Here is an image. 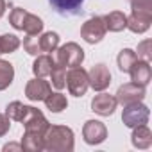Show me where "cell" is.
<instances>
[{"label":"cell","mask_w":152,"mask_h":152,"mask_svg":"<svg viewBox=\"0 0 152 152\" xmlns=\"http://www.w3.org/2000/svg\"><path fill=\"white\" fill-rule=\"evenodd\" d=\"M43 150L50 152H72L73 131L66 125H48L43 134Z\"/></svg>","instance_id":"1"},{"label":"cell","mask_w":152,"mask_h":152,"mask_svg":"<svg viewBox=\"0 0 152 152\" xmlns=\"http://www.w3.org/2000/svg\"><path fill=\"white\" fill-rule=\"evenodd\" d=\"M54 63L61 64V66H81L84 61V50L77 45V43H66L61 48H56L54 54Z\"/></svg>","instance_id":"2"},{"label":"cell","mask_w":152,"mask_h":152,"mask_svg":"<svg viewBox=\"0 0 152 152\" xmlns=\"http://www.w3.org/2000/svg\"><path fill=\"white\" fill-rule=\"evenodd\" d=\"M64 83L70 90V95L73 97H83L88 88H90V83H88V72L83 68V66H73L72 70H68L66 77H64Z\"/></svg>","instance_id":"3"},{"label":"cell","mask_w":152,"mask_h":152,"mask_svg":"<svg viewBox=\"0 0 152 152\" xmlns=\"http://www.w3.org/2000/svg\"><path fill=\"white\" fill-rule=\"evenodd\" d=\"M106 32H107V29H106L104 16H93V18H90L81 27V36L90 45H95V43L102 41V38L106 36Z\"/></svg>","instance_id":"4"},{"label":"cell","mask_w":152,"mask_h":152,"mask_svg":"<svg viewBox=\"0 0 152 152\" xmlns=\"http://www.w3.org/2000/svg\"><path fill=\"white\" fill-rule=\"evenodd\" d=\"M22 124L25 127V132H34V134H41V136L45 134V131L50 125L47 122V118L43 116V113L39 109L32 107V106H27L25 115L22 118Z\"/></svg>","instance_id":"5"},{"label":"cell","mask_w":152,"mask_h":152,"mask_svg":"<svg viewBox=\"0 0 152 152\" xmlns=\"http://www.w3.org/2000/svg\"><path fill=\"white\" fill-rule=\"evenodd\" d=\"M122 120L127 127H138L148 122V107L141 102H134L129 106H124V113H122Z\"/></svg>","instance_id":"6"},{"label":"cell","mask_w":152,"mask_h":152,"mask_svg":"<svg viewBox=\"0 0 152 152\" xmlns=\"http://www.w3.org/2000/svg\"><path fill=\"white\" fill-rule=\"evenodd\" d=\"M115 99L122 106H129V104H134V102H141L145 99V88L143 86H138L134 83L124 84V86L118 88Z\"/></svg>","instance_id":"7"},{"label":"cell","mask_w":152,"mask_h":152,"mask_svg":"<svg viewBox=\"0 0 152 152\" xmlns=\"http://www.w3.org/2000/svg\"><path fill=\"white\" fill-rule=\"evenodd\" d=\"M83 136L88 145H99L107 138V129L99 120H88L83 127Z\"/></svg>","instance_id":"8"},{"label":"cell","mask_w":152,"mask_h":152,"mask_svg":"<svg viewBox=\"0 0 152 152\" xmlns=\"http://www.w3.org/2000/svg\"><path fill=\"white\" fill-rule=\"evenodd\" d=\"M88 83L95 91H104L111 83V73L106 64H95L88 72Z\"/></svg>","instance_id":"9"},{"label":"cell","mask_w":152,"mask_h":152,"mask_svg":"<svg viewBox=\"0 0 152 152\" xmlns=\"http://www.w3.org/2000/svg\"><path fill=\"white\" fill-rule=\"evenodd\" d=\"M50 84L47 81H43V77H36L32 81L27 83L25 86V97L32 102H39V100H45L47 95L50 93Z\"/></svg>","instance_id":"10"},{"label":"cell","mask_w":152,"mask_h":152,"mask_svg":"<svg viewBox=\"0 0 152 152\" xmlns=\"http://www.w3.org/2000/svg\"><path fill=\"white\" fill-rule=\"evenodd\" d=\"M118 102L113 95L109 93H100V95H95L93 100H91V111H95L97 115L100 116H111L116 109Z\"/></svg>","instance_id":"11"},{"label":"cell","mask_w":152,"mask_h":152,"mask_svg":"<svg viewBox=\"0 0 152 152\" xmlns=\"http://www.w3.org/2000/svg\"><path fill=\"white\" fill-rule=\"evenodd\" d=\"M129 73H131L132 83L138 84V86H143V88L150 83V77H152L150 64H148V61H143V59H136L134 64L131 66Z\"/></svg>","instance_id":"12"},{"label":"cell","mask_w":152,"mask_h":152,"mask_svg":"<svg viewBox=\"0 0 152 152\" xmlns=\"http://www.w3.org/2000/svg\"><path fill=\"white\" fill-rule=\"evenodd\" d=\"M48 4L59 16H75L83 11L84 0H48Z\"/></svg>","instance_id":"13"},{"label":"cell","mask_w":152,"mask_h":152,"mask_svg":"<svg viewBox=\"0 0 152 152\" xmlns=\"http://www.w3.org/2000/svg\"><path fill=\"white\" fill-rule=\"evenodd\" d=\"M150 22H152V15H147V13H131V16H127V29L132 31V32H136V34H141V32L148 31Z\"/></svg>","instance_id":"14"},{"label":"cell","mask_w":152,"mask_h":152,"mask_svg":"<svg viewBox=\"0 0 152 152\" xmlns=\"http://www.w3.org/2000/svg\"><path fill=\"white\" fill-rule=\"evenodd\" d=\"M132 136H131V141L136 148H148L152 145V132L150 129L143 124V125H138V127H132Z\"/></svg>","instance_id":"15"},{"label":"cell","mask_w":152,"mask_h":152,"mask_svg":"<svg viewBox=\"0 0 152 152\" xmlns=\"http://www.w3.org/2000/svg\"><path fill=\"white\" fill-rule=\"evenodd\" d=\"M104 22H106V29L111 32H120L127 27V16L122 11H113V13L106 15Z\"/></svg>","instance_id":"16"},{"label":"cell","mask_w":152,"mask_h":152,"mask_svg":"<svg viewBox=\"0 0 152 152\" xmlns=\"http://www.w3.org/2000/svg\"><path fill=\"white\" fill-rule=\"evenodd\" d=\"M54 68V59H52V54L50 56H36V61L32 64V72L36 77H47V75H50Z\"/></svg>","instance_id":"17"},{"label":"cell","mask_w":152,"mask_h":152,"mask_svg":"<svg viewBox=\"0 0 152 152\" xmlns=\"http://www.w3.org/2000/svg\"><path fill=\"white\" fill-rule=\"evenodd\" d=\"M43 102H45L47 109H50L52 113H61V111H64L66 106H68V100H66V97H64L63 93H52V91L47 95V99H45Z\"/></svg>","instance_id":"18"},{"label":"cell","mask_w":152,"mask_h":152,"mask_svg":"<svg viewBox=\"0 0 152 152\" xmlns=\"http://www.w3.org/2000/svg\"><path fill=\"white\" fill-rule=\"evenodd\" d=\"M22 148L29 152H39L43 150V136L34 132H23L22 138Z\"/></svg>","instance_id":"19"},{"label":"cell","mask_w":152,"mask_h":152,"mask_svg":"<svg viewBox=\"0 0 152 152\" xmlns=\"http://www.w3.org/2000/svg\"><path fill=\"white\" fill-rule=\"evenodd\" d=\"M15 79V68L9 61H4V59H0V91L6 90L11 86Z\"/></svg>","instance_id":"20"},{"label":"cell","mask_w":152,"mask_h":152,"mask_svg":"<svg viewBox=\"0 0 152 152\" xmlns=\"http://www.w3.org/2000/svg\"><path fill=\"white\" fill-rule=\"evenodd\" d=\"M136 59H138V56H136V52H134V50H131V48H124V50L118 54L116 63H118V68H120L122 72L129 73V70H131V66L134 64V61H136Z\"/></svg>","instance_id":"21"},{"label":"cell","mask_w":152,"mask_h":152,"mask_svg":"<svg viewBox=\"0 0 152 152\" xmlns=\"http://www.w3.org/2000/svg\"><path fill=\"white\" fill-rule=\"evenodd\" d=\"M22 31H25V34H39L43 31V20L38 18L36 15L27 13L25 20H23V27Z\"/></svg>","instance_id":"22"},{"label":"cell","mask_w":152,"mask_h":152,"mask_svg":"<svg viewBox=\"0 0 152 152\" xmlns=\"http://www.w3.org/2000/svg\"><path fill=\"white\" fill-rule=\"evenodd\" d=\"M59 45V36L56 32H45L43 36H39V47H41V52H48L52 54Z\"/></svg>","instance_id":"23"},{"label":"cell","mask_w":152,"mask_h":152,"mask_svg":"<svg viewBox=\"0 0 152 152\" xmlns=\"http://www.w3.org/2000/svg\"><path fill=\"white\" fill-rule=\"evenodd\" d=\"M20 47V39L15 34L0 36V54H13Z\"/></svg>","instance_id":"24"},{"label":"cell","mask_w":152,"mask_h":152,"mask_svg":"<svg viewBox=\"0 0 152 152\" xmlns=\"http://www.w3.org/2000/svg\"><path fill=\"white\" fill-rule=\"evenodd\" d=\"M54 59V57H52ZM50 77H52V86L57 88V90H63L66 86L64 83V77H66V66H61L57 63H54V68L50 72Z\"/></svg>","instance_id":"25"},{"label":"cell","mask_w":152,"mask_h":152,"mask_svg":"<svg viewBox=\"0 0 152 152\" xmlns=\"http://www.w3.org/2000/svg\"><path fill=\"white\" fill-rule=\"evenodd\" d=\"M25 109H27V106H23L22 102L15 100V102L7 104V107H6V116H7L9 120L22 122V118H23V115H25Z\"/></svg>","instance_id":"26"},{"label":"cell","mask_w":152,"mask_h":152,"mask_svg":"<svg viewBox=\"0 0 152 152\" xmlns=\"http://www.w3.org/2000/svg\"><path fill=\"white\" fill-rule=\"evenodd\" d=\"M23 48H25V52L31 54V56H39V54H41L39 36H38V34H27V38L23 39Z\"/></svg>","instance_id":"27"},{"label":"cell","mask_w":152,"mask_h":152,"mask_svg":"<svg viewBox=\"0 0 152 152\" xmlns=\"http://www.w3.org/2000/svg\"><path fill=\"white\" fill-rule=\"evenodd\" d=\"M25 16H27V11H25V9H22V7H16V9H13V11H11V15H9V23H11L16 31H22Z\"/></svg>","instance_id":"28"},{"label":"cell","mask_w":152,"mask_h":152,"mask_svg":"<svg viewBox=\"0 0 152 152\" xmlns=\"http://www.w3.org/2000/svg\"><path fill=\"white\" fill-rule=\"evenodd\" d=\"M150 47H152V41L150 39H145V41H141L140 45H138V59H143V61H150V57H152V50H150Z\"/></svg>","instance_id":"29"},{"label":"cell","mask_w":152,"mask_h":152,"mask_svg":"<svg viewBox=\"0 0 152 152\" xmlns=\"http://www.w3.org/2000/svg\"><path fill=\"white\" fill-rule=\"evenodd\" d=\"M9 127H11V120L6 115H0V136L7 134L9 132Z\"/></svg>","instance_id":"30"},{"label":"cell","mask_w":152,"mask_h":152,"mask_svg":"<svg viewBox=\"0 0 152 152\" xmlns=\"http://www.w3.org/2000/svg\"><path fill=\"white\" fill-rule=\"evenodd\" d=\"M4 150L7 152V150H23V148H22V143H7L4 145Z\"/></svg>","instance_id":"31"},{"label":"cell","mask_w":152,"mask_h":152,"mask_svg":"<svg viewBox=\"0 0 152 152\" xmlns=\"http://www.w3.org/2000/svg\"><path fill=\"white\" fill-rule=\"evenodd\" d=\"M4 13H6V0H0V18L4 16Z\"/></svg>","instance_id":"32"}]
</instances>
